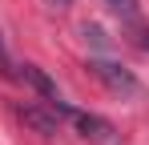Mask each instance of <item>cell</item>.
<instances>
[{
  "label": "cell",
  "instance_id": "4",
  "mask_svg": "<svg viewBox=\"0 0 149 145\" xmlns=\"http://www.w3.org/2000/svg\"><path fill=\"white\" fill-rule=\"evenodd\" d=\"M20 77H24L28 85L40 93V101H61V89H56V81H52V77L40 69V65H20Z\"/></svg>",
  "mask_w": 149,
  "mask_h": 145
},
{
  "label": "cell",
  "instance_id": "3",
  "mask_svg": "<svg viewBox=\"0 0 149 145\" xmlns=\"http://www.w3.org/2000/svg\"><path fill=\"white\" fill-rule=\"evenodd\" d=\"M89 72L97 77L105 89H113L117 97H133V93H137V77L125 69V65L109 61V56H93V61H89Z\"/></svg>",
  "mask_w": 149,
  "mask_h": 145
},
{
  "label": "cell",
  "instance_id": "7",
  "mask_svg": "<svg viewBox=\"0 0 149 145\" xmlns=\"http://www.w3.org/2000/svg\"><path fill=\"white\" fill-rule=\"evenodd\" d=\"M52 8H69V4H73V0H49Z\"/></svg>",
  "mask_w": 149,
  "mask_h": 145
},
{
  "label": "cell",
  "instance_id": "2",
  "mask_svg": "<svg viewBox=\"0 0 149 145\" xmlns=\"http://www.w3.org/2000/svg\"><path fill=\"white\" fill-rule=\"evenodd\" d=\"M12 113L40 137H56L61 133V113H56L52 101H12Z\"/></svg>",
  "mask_w": 149,
  "mask_h": 145
},
{
  "label": "cell",
  "instance_id": "6",
  "mask_svg": "<svg viewBox=\"0 0 149 145\" xmlns=\"http://www.w3.org/2000/svg\"><path fill=\"white\" fill-rule=\"evenodd\" d=\"M0 72H4V77H16V69L8 65V52H4V45H0Z\"/></svg>",
  "mask_w": 149,
  "mask_h": 145
},
{
  "label": "cell",
  "instance_id": "1",
  "mask_svg": "<svg viewBox=\"0 0 149 145\" xmlns=\"http://www.w3.org/2000/svg\"><path fill=\"white\" fill-rule=\"evenodd\" d=\"M56 105V113L73 125L77 137H85L89 145H121V133L113 129V121H105L101 113H89V109H77L69 101H52Z\"/></svg>",
  "mask_w": 149,
  "mask_h": 145
},
{
  "label": "cell",
  "instance_id": "5",
  "mask_svg": "<svg viewBox=\"0 0 149 145\" xmlns=\"http://www.w3.org/2000/svg\"><path fill=\"white\" fill-rule=\"evenodd\" d=\"M113 16H125V20H133L137 16V0H101Z\"/></svg>",
  "mask_w": 149,
  "mask_h": 145
},
{
  "label": "cell",
  "instance_id": "8",
  "mask_svg": "<svg viewBox=\"0 0 149 145\" xmlns=\"http://www.w3.org/2000/svg\"><path fill=\"white\" fill-rule=\"evenodd\" d=\"M141 45H145V48H149V32H141Z\"/></svg>",
  "mask_w": 149,
  "mask_h": 145
}]
</instances>
